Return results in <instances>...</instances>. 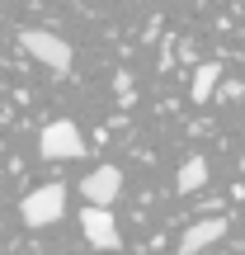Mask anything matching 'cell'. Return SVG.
<instances>
[{
    "mask_svg": "<svg viewBox=\"0 0 245 255\" xmlns=\"http://www.w3.org/2000/svg\"><path fill=\"white\" fill-rule=\"evenodd\" d=\"M19 47H24L33 62H43L47 71H71V47H66V38L47 33V28H24V33H19Z\"/></svg>",
    "mask_w": 245,
    "mask_h": 255,
    "instance_id": "1",
    "label": "cell"
},
{
    "mask_svg": "<svg viewBox=\"0 0 245 255\" xmlns=\"http://www.w3.org/2000/svg\"><path fill=\"white\" fill-rule=\"evenodd\" d=\"M38 151H43L47 161H81L85 156V137H81V128H76L71 119H57V123L43 128Z\"/></svg>",
    "mask_w": 245,
    "mask_h": 255,
    "instance_id": "2",
    "label": "cell"
},
{
    "mask_svg": "<svg viewBox=\"0 0 245 255\" xmlns=\"http://www.w3.org/2000/svg\"><path fill=\"white\" fill-rule=\"evenodd\" d=\"M19 213H24L28 227H47V222H57L66 213V184H43V189H33L24 203H19Z\"/></svg>",
    "mask_w": 245,
    "mask_h": 255,
    "instance_id": "3",
    "label": "cell"
},
{
    "mask_svg": "<svg viewBox=\"0 0 245 255\" xmlns=\"http://www.w3.org/2000/svg\"><path fill=\"white\" fill-rule=\"evenodd\" d=\"M81 194L90 199V208H109V203L123 194V170H118V165H99V170H90L85 184H81Z\"/></svg>",
    "mask_w": 245,
    "mask_h": 255,
    "instance_id": "4",
    "label": "cell"
},
{
    "mask_svg": "<svg viewBox=\"0 0 245 255\" xmlns=\"http://www.w3.org/2000/svg\"><path fill=\"white\" fill-rule=\"evenodd\" d=\"M81 232H85V241H90L94 251H118V241H123L109 208H85L81 213Z\"/></svg>",
    "mask_w": 245,
    "mask_h": 255,
    "instance_id": "5",
    "label": "cell"
},
{
    "mask_svg": "<svg viewBox=\"0 0 245 255\" xmlns=\"http://www.w3.org/2000/svg\"><path fill=\"white\" fill-rule=\"evenodd\" d=\"M222 232H227V218H203V222H193V227L179 237V255H198V251H208L212 241H222Z\"/></svg>",
    "mask_w": 245,
    "mask_h": 255,
    "instance_id": "6",
    "label": "cell"
},
{
    "mask_svg": "<svg viewBox=\"0 0 245 255\" xmlns=\"http://www.w3.org/2000/svg\"><path fill=\"white\" fill-rule=\"evenodd\" d=\"M217 90H222V62H203L198 71H193V85H189L193 104H208Z\"/></svg>",
    "mask_w": 245,
    "mask_h": 255,
    "instance_id": "7",
    "label": "cell"
},
{
    "mask_svg": "<svg viewBox=\"0 0 245 255\" xmlns=\"http://www.w3.org/2000/svg\"><path fill=\"white\" fill-rule=\"evenodd\" d=\"M203 184H208V161H203V156H189V161L179 165V175H174V189L193 194V189H203Z\"/></svg>",
    "mask_w": 245,
    "mask_h": 255,
    "instance_id": "8",
    "label": "cell"
},
{
    "mask_svg": "<svg viewBox=\"0 0 245 255\" xmlns=\"http://www.w3.org/2000/svg\"><path fill=\"white\" fill-rule=\"evenodd\" d=\"M241 175H245V161H241Z\"/></svg>",
    "mask_w": 245,
    "mask_h": 255,
    "instance_id": "9",
    "label": "cell"
}]
</instances>
